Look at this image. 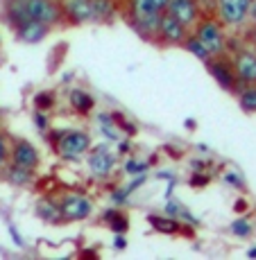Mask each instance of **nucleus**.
I'll use <instances>...</instances> for the list:
<instances>
[{"label":"nucleus","mask_w":256,"mask_h":260,"mask_svg":"<svg viewBox=\"0 0 256 260\" xmlns=\"http://www.w3.org/2000/svg\"><path fill=\"white\" fill-rule=\"evenodd\" d=\"M113 16L111 0H93V21H109Z\"/></svg>","instance_id":"6ab92c4d"},{"label":"nucleus","mask_w":256,"mask_h":260,"mask_svg":"<svg viewBox=\"0 0 256 260\" xmlns=\"http://www.w3.org/2000/svg\"><path fill=\"white\" fill-rule=\"evenodd\" d=\"M9 161L16 163V166L34 170V168H39V163H41V156H39V149L30 141L14 138L12 145H9Z\"/></svg>","instance_id":"1a4fd4ad"},{"label":"nucleus","mask_w":256,"mask_h":260,"mask_svg":"<svg viewBox=\"0 0 256 260\" xmlns=\"http://www.w3.org/2000/svg\"><path fill=\"white\" fill-rule=\"evenodd\" d=\"M89 168H91V174L98 179H107L113 170V156L104 149H98L95 154H91L89 158Z\"/></svg>","instance_id":"4468645a"},{"label":"nucleus","mask_w":256,"mask_h":260,"mask_svg":"<svg viewBox=\"0 0 256 260\" xmlns=\"http://www.w3.org/2000/svg\"><path fill=\"white\" fill-rule=\"evenodd\" d=\"M249 16H252V21L256 23V0H252V5H249Z\"/></svg>","instance_id":"7c9ffc66"},{"label":"nucleus","mask_w":256,"mask_h":260,"mask_svg":"<svg viewBox=\"0 0 256 260\" xmlns=\"http://www.w3.org/2000/svg\"><path fill=\"white\" fill-rule=\"evenodd\" d=\"M50 104H52V100H50V95H48V93L37 95V107H50Z\"/></svg>","instance_id":"c85d7f7f"},{"label":"nucleus","mask_w":256,"mask_h":260,"mask_svg":"<svg viewBox=\"0 0 256 260\" xmlns=\"http://www.w3.org/2000/svg\"><path fill=\"white\" fill-rule=\"evenodd\" d=\"M165 12L173 14L179 23H184L186 27H195V23L200 21V9L195 5V0H170Z\"/></svg>","instance_id":"9b49d317"},{"label":"nucleus","mask_w":256,"mask_h":260,"mask_svg":"<svg viewBox=\"0 0 256 260\" xmlns=\"http://www.w3.org/2000/svg\"><path fill=\"white\" fill-rule=\"evenodd\" d=\"M125 170H127L129 174H136V172H143L145 166H143V163H134V161H129L127 166H125Z\"/></svg>","instance_id":"cd10ccee"},{"label":"nucleus","mask_w":256,"mask_h":260,"mask_svg":"<svg viewBox=\"0 0 256 260\" xmlns=\"http://www.w3.org/2000/svg\"><path fill=\"white\" fill-rule=\"evenodd\" d=\"M70 104H73L75 111L89 113L93 109L95 100H93V95H89L87 91H79V88H75V91H70Z\"/></svg>","instance_id":"a211bd4d"},{"label":"nucleus","mask_w":256,"mask_h":260,"mask_svg":"<svg viewBox=\"0 0 256 260\" xmlns=\"http://www.w3.org/2000/svg\"><path fill=\"white\" fill-rule=\"evenodd\" d=\"M238 102H240V107H243V111L256 113V86H247L245 91H240Z\"/></svg>","instance_id":"412c9836"},{"label":"nucleus","mask_w":256,"mask_h":260,"mask_svg":"<svg viewBox=\"0 0 256 260\" xmlns=\"http://www.w3.org/2000/svg\"><path fill=\"white\" fill-rule=\"evenodd\" d=\"M5 16H7L12 27H18V25H23L25 21H30L25 0H5Z\"/></svg>","instance_id":"2eb2a0df"},{"label":"nucleus","mask_w":256,"mask_h":260,"mask_svg":"<svg viewBox=\"0 0 256 260\" xmlns=\"http://www.w3.org/2000/svg\"><path fill=\"white\" fill-rule=\"evenodd\" d=\"M37 124H39L41 129H46V118H43L41 113H37Z\"/></svg>","instance_id":"2f4dec72"},{"label":"nucleus","mask_w":256,"mask_h":260,"mask_svg":"<svg viewBox=\"0 0 256 260\" xmlns=\"http://www.w3.org/2000/svg\"><path fill=\"white\" fill-rule=\"evenodd\" d=\"M25 7H27L30 21H39L48 27L64 23L59 0H25Z\"/></svg>","instance_id":"20e7f679"},{"label":"nucleus","mask_w":256,"mask_h":260,"mask_svg":"<svg viewBox=\"0 0 256 260\" xmlns=\"http://www.w3.org/2000/svg\"><path fill=\"white\" fill-rule=\"evenodd\" d=\"M104 219H107L109 226H111L113 231H118V233H123V231H127L129 229V219L125 217L120 211H107L104 213Z\"/></svg>","instance_id":"aec40b11"},{"label":"nucleus","mask_w":256,"mask_h":260,"mask_svg":"<svg viewBox=\"0 0 256 260\" xmlns=\"http://www.w3.org/2000/svg\"><path fill=\"white\" fill-rule=\"evenodd\" d=\"M59 211L66 219H84L91 213V202L82 194H68L62 204H59Z\"/></svg>","instance_id":"f8f14e48"},{"label":"nucleus","mask_w":256,"mask_h":260,"mask_svg":"<svg viewBox=\"0 0 256 260\" xmlns=\"http://www.w3.org/2000/svg\"><path fill=\"white\" fill-rule=\"evenodd\" d=\"M91 145V138L84 132H77V129H70V132H59L57 143H54V149L59 152L62 158H68V161H75L79 158Z\"/></svg>","instance_id":"7ed1b4c3"},{"label":"nucleus","mask_w":256,"mask_h":260,"mask_svg":"<svg viewBox=\"0 0 256 260\" xmlns=\"http://www.w3.org/2000/svg\"><path fill=\"white\" fill-rule=\"evenodd\" d=\"M232 231L236 233V236H249V233H252V226H249L245 219H236L234 226H232Z\"/></svg>","instance_id":"bb28decb"},{"label":"nucleus","mask_w":256,"mask_h":260,"mask_svg":"<svg viewBox=\"0 0 256 260\" xmlns=\"http://www.w3.org/2000/svg\"><path fill=\"white\" fill-rule=\"evenodd\" d=\"M195 5H197V9H200V16H215V5H218V0H195Z\"/></svg>","instance_id":"5701e85b"},{"label":"nucleus","mask_w":256,"mask_h":260,"mask_svg":"<svg viewBox=\"0 0 256 260\" xmlns=\"http://www.w3.org/2000/svg\"><path fill=\"white\" fill-rule=\"evenodd\" d=\"M182 48H184V50H188V52L193 54V57H197L200 61H209V59H211V52H209V50L202 46V41H200V39L195 37L193 32H188V37L184 39Z\"/></svg>","instance_id":"f3484780"},{"label":"nucleus","mask_w":256,"mask_h":260,"mask_svg":"<svg viewBox=\"0 0 256 260\" xmlns=\"http://www.w3.org/2000/svg\"><path fill=\"white\" fill-rule=\"evenodd\" d=\"M252 43H254V52H256V27H254V32H252Z\"/></svg>","instance_id":"473e14b6"},{"label":"nucleus","mask_w":256,"mask_h":260,"mask_svg":"<svg viewBox=\"0 0 256 260\" xmlns=\"http://www.w3.org/2000/svg\"><path fill=\"white\" fill-rule=\"evenodd\" d=\"M9 145H12V141L0 132V170H5L9 163Z\"/></svg>","instance_id":"4be33fe9"},{"label":"nucleus","mask_w":256,"mask_h":260,"mask_svg":"<svg viewBox=\"0 0 256 260\" xmlns=\"http://www.w3.org/2000/svg\"><path fill=\"white\" fill-rule=\"evenodd\" d=\"M39 215L41 217H46V219H57L59 217V208L57 206H52V204H39Z\"/></svg>","instance_id":"393cba45"},{"label":"nucleus","mask_w":256,"mask_h":260,"mask_svg":"<svg viewBox=\"0 0 256 260\" xmlns=\"http://www.w3.org/2000/svg\"><path fill=\"white\" fill-rule=\"evenodd\" d=\"M209 68V73L213 75V79L220 84L222 88H227V91H236L238 88V77H236V71H234V63L229 61L227 57L222 54H213V57L209 59V61H204Z\"/></svg>","instance_id":"423d86ee"},{"label":"nucleus","mask_w":256,"mask_h":260,"mask_svg":"<svg viewBox=\"0 0 256 260\" xmlns=\"http://www.w3.org/2000/svg\"><path fill=\"white\" fill-rule=\"evenodd\" d=\"M190 29L184 23H179L173 14L163 12L161 21H159V32H157V41L163 46H182L184 39L188 37Z\"/></svg>","instance_id":"0eeeda50"},{"label":"nucleus","mask_w":256,"mask_h":260,"mask_svg":"<svg viewBox=\"0 0 256 260\" xmlns=\"http://www.w3.org/2000/svg\"><path fill=\"white\" fill-rule=\"evenodd\" d=\"M50 27L39 21H25L23 25H18L16 27V37L21 39L23 43H39L43 41V39L48 37Z\"/></svg>","instance_id":"ddd939ff"},{"label":"nucleus","mask_w":256,"mask_h":260,"mask_svg":"<svg viewBox=\"0 0 256 260\" xmlns=\"http://www.w3.org/2000/svg\"><path fill=\"white\" fill-rule=\"evenodd\" d=\"M236 77L245 86H256V52L252 50H238L232 57Z\"/></svg>","instance_id":"9d476101"},{"label":"nucleus","mask_w":256,"mask_h":260,"mask_svg":"<svg viewBox=\"0 0 256 260\" xmlns=\"http://www.w3.org/2000/svg\"><path fill=\"white\" fill-rule=\"evenodd\" d=\"M132 23L134 27L138 29L143 37L157 41V32H159V21H161V14L157 7H154L150 0H132Z\"/></svg>","instance_id":"f03ea898"},{"label":"nucleus","mask_w":256,"mask_h":260,"mask_svg":"<svg viewBox=\"0 0 256 260\" xmlns=\"http://www.w3.org/2000/svg\"><path fill=\"white\" fill-rule=\"evenodd\" d=\"M249 5H252V0H218V5H215V16H218L220 23L238 27V25H243L247 21Z\"/></svg>","instance_id":"39448f33"},{"label":"nucleus","mask_w":256,"mask_h":260,"mask_svg":"<svg viewBox=\"0 0 256 260\" xmlns=\"http://www.w3.org/2000/svg\"><path fill=\"white\" fill-rule=\"evenodd\" d=\"M150 3H152L154 7L159 9V12H165V7H168V3H170V0H150Z\"/></svg>","instance_id":"c756f323"},{"label":"nucleus","mask_w":256,"mask_h":260,"mask_svg":"<svg viewBox=\"0 0 256 260\" xmlns=\"http://www.w3.org/2000/svg\"><path fill=\"white\" fill-rule=\"evenodd\" d=\"M152 224H154V229H159V231H168V233H175V231H177V222H175V219L152 217Z\"/></svg>","instance_id":"b1692460"},{"label":"nucleus","mask_w":256,"mask_h":260,"mask_svg":"<svg viewBox=\"0 0 256 260\" xmlns=\"http://www.w3.org/2000/svg\"><path fill=\"white\" fill-rule=\"evenodd\" d=\"M193 34L202 41V46L211 52V57L227 52V37H224L222 25L215 16H200V21L193 27Z\"/></svg>","instance_id":"f257e3e1"},{"label":"nucleus","mask_w":256,"mask_h":260,"mask_svg":"<svg viewBox=\"0 0 256 260\" xmlns=\"http://www.w3.org/2000/svg\"><path fill=\"white\" fill-rule=\"evenodd\" d=\"M64 23L82 25L93 21V0H59Z\"/></svg>","instance_id":"6e6552de"},{"label":"nucleus","mask_w":256,"mask_h":260,"mask_svg":"<svg viewBox=\"0 0 256 260\" xmlns=\"http://www.w3.org/2000/svg\"><path fill=\"white\" fill-rule=\"evenodd\" d=\"M32 172L34 170H30V168L16 166V163H7V168H5V179H7L9 183H14V186H27V183L32 181Z\"/></svg>","instance_id":"dca6fc26"},{"label":"nucleus","mask_w":256,"mask_h":260,"mask_svg":"<svg viewBox=\"0 0 256 260\" xmlns=\"http://www.w3.org/2000/svg\"><path fill=\"white\" fill-rule=\"evenodd\" d=\"M100 124H102V129H104V136H107V138H111V141H116V138H118V129L113 127V124H109L107 113H104V116L100 118Z\"/></svg>","instance_id":"a878e982"}]
</instances>
